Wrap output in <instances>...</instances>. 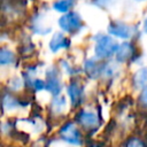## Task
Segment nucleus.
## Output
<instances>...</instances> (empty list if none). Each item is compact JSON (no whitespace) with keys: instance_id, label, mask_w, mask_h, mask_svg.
<instances>
[{"instance_id":"nucleus-5","label":"nucleus","mask_w":147,"mask_h":147,"mask_svg":"<svg viewBox=\"0 0 147 147\" xmlns=\"http://www.w3.org/2000/svg\"><path fill=\"white\" fill-rule=\"evenodd\" d=\"M61 82L59 75L56 74L54 68H51L46 74V88L48 92L53 94H59L61 91Z\"/></svg>"},{"instance_id":"nucleus-11","label":"nucleus","mask_w":147,"mask_h":147,"mask_svg":"<svg viewBox=\"0 0 147 147\" xmlns=\"http://www.w3.org/2000/svg\"><path fill=\"white\" fill-rule=\"evenodd\" d=\"M103 69H105V67H101V64L95 63L93 60H88V61H86V63H85V70H86V72H87L91 77H93V78L100 76Z\"/></svg>"},{"instance_id":"nucleus-18","label":"nucleus","mask_w":147,"mask_h":147,"mask_svg":"<svg viewBox=\"0 0 147 147\" xmlns=\"http://www.w3.org/2000/svg\"><path fill=\"white\" fill-rule=\"evenodd\" d=\"M144 30H145V32H147V17H146V20L144 22Z\"/></svg>"},{"instance_id":"nucleus-7","label":"nucleus","mask_w":147,"mask_h":147,"mask_svg":"<svg viewBox=\"0 0 147 147\" xmlns=\"http://www.w3.org/2000/svg\"><path fill=\"white\" fill-rule=\"evenodd\" d=\"M133 55V47L129 42H123L117 47L116 51V59L118 62H124L127 61L131 56Z\"/></svg>"},{"instance_id":"nucleus-4","label":"nucleus","mask_w":147,"mask_h":147,"mask_svg":"<svg viewBox=\"0 0 147 147\" xmlns=\"http://www.w3.org/2000/svg\"><path fill=\"white\" fill-rule=\"evenodd\" d=\"M108 32H109L111 36L126 39V38H130V37H131V34H132V28H130L129 25H126V24L123 23V22L115 21V22H111V23L109 24V26H108Z\"/></svg>"},{"instance_id":"nucleus-1","label":"nucleus","mask_w":147,"mask_h":147,"mask_svg":"<svg viewBox=\"0 0 147 147\" xmlns=\"http://www.w3.org/2000/svg\"><path fill=\"white\" fill-rule=\"evenodd\" d=\"M118 45L115 42V40L111 37L108 36H101V38L98 39L96 46H95V55L100 59L109 57L114 53H116Z\"/></svg>"},{"instance_id":"nucleus-6","label":"nucleus","mask_w":147,"mask_h":147,"mask_svg":"<svg viewBox=\"0 0 147 147\" xmlns=\"http://www.w3.org/2000/svg\"><path fill=\"white\" fill-rule=\"evenodd\" d=\"M77 121L82 126H84L86 129L95 127L99 123V118H98L96 114L93 111H82L78 115Z\"/></svg>"},{"instance_id":"nucleus-10","label":"nucleus","mask_w":147,"mask_h":147,"mask_svg":"<svg viewBox=\"0 0 147 147\" xmlns=\"http://www.w3.org/2000/svg\"><path fill=\"white\" fill-rule=\"evenodd\" d=\"M68 93H69V96L71 99V102L74 106H77L82 102V99H83V90L79 85L77 84H71L69 87H68Z\"/></svg>"},{"instance_id":"nucleus-9","label":"nucleus","mask_w":147,"mask_h":147,"mask_svg":"<svg viewBox=\"0 0 147 147\" xmlns=\"http://www.w3.org/2000/svg\"><path fill=\"white\" fill-rule=\"evenodd\" d=\"M133 84L139 90H147V67L141 68L134 74Z\"/></svg>"},{"instance_id":"nucleus-12","label":"nucleus","mask_w":147,"mask_h":147,"mask_svg":"<svg viewBox=\"0 0 147 147\" xmlns=\"http://www.w3.org/2000/svg\"><path fill=\"white\" fill-rule=\"evenodd\" d=\"M75 5L74 0H57L56 2H54L53 7L55 10L57 11H62V13H68L72 6Z\"/></svg>"},{"instance_id":"nucleus-16","label":"nucleus","mask_w":147,"mask_h":147,"mask_svg":"<svg viewBox=\"0 0 147 147\" xmlns=\"http://www.w3.org/2000/svg\"><path fill=\"white\" fill-rule=\"evenodd\" d=\"M139 100H140V102H141L145 107H147V90H144V91H142V93L140 94Z\"/></svg>"},{"instance_id":"nucleus-15","label":"nucleus","mask_w":147,"mask_h":147,"mask_svg":"<svg viewBox=\"0 0 147 147\" xmlns=\"http://www.w3.org/2000/svg\"><path fill=\"white\" fill-rule=\"evenodd\" d=\"M94 2L100 7H107V6L111 5L113 2H115V0H95Z\"/></svg>"},{"instance_id":"nucleus-13","label":"nucleus","mask_w":147,"mask_h":147,"mask_svg":"<svg viewBox=\"0 0 147 147\" xmlns=\"http://www.w3.org/2000/svg\"><path fill=\"white\" fill-rule=\"evenodd\" d=\"M14 61V55L11 52L2 48L1 49V53H0V62L2 65H7V64H10L13 63Z\"/></svg>"},{"instance_id":"nucleus-17","label":"nucleus","mask_w":147,"mask_h":147,"mask_svg":"<svg viewBox=\"0 0 147 147\" xmlns=\"http://www.w3.org/2000/svg\"><path fill=\"white\" fill-rule=\"evenodd\" d=\"M127 146H137V145H140V146H142L144 145V142L142 141H140V140H131V141H127V144H126Z\"/></svg>"},{"instance_id":"nucleus-19","label":"nucleus","mask_w":147,"mask_h":147,"mask_svg":"<svg viewBox=\"0 0 147 147\" xmlns=\"http://www.w3.org/2000/svg\"><path fill=\"white\" fill-rule=\"evenodd\" d=\"M138 1H142V0H138Z\"/></svg>"},{"instance_id":"nucleus-2","label":"nucleus","mask_w":147,"mask_h":147,"mask_svg":"<svg viewBox=\"0 0 147 147\" xmlns=\"http://www.w3.org/2000/svg\"><path fill=\"white\" fill-rule=\"evenodd\" d=\"M60 26L65 32H75L82 28V20L77 13H67L59 21Z\"/></svg>"},{"instance_id":"nucleus-14","label":"nucleus","mask_w":147,"mask_h":147,"mask_svg":"<svg viewBox=\"0 0 147 147\" xmlns=\"http://www.w3.org/2000/svg\"><path fill=\"white\" fill-rule=\"evenodd\" d=\"M53 109L56 113H60L63 110V107H65V99L63 96H55L53 102H52Z\"/></svg>"},{"instance_id":"nucleus-3","label":"nucleus","mask_w":147,"mask_h":147,"mask_svg":"<svg viewBox=\"0 0 147 147\" xmlns=\"http://www.w3.org/2000/svg\"><path fill=\"white\" fill-rule=\"evenodd\" d=\"M60 133H61V138L63 140H65L67 142H69V144H72V145H80L82 144L80 133L72 123L65 124L61 129Z\"/></svg>"},{"instance_id":"nucleus-8","label":"nucleus","mask_w":147,"mask_h":147,"mask_svg":"<svg viewBox=\"0 0 147 147\" xmlns=\"http://www.w3.org/2000/svg\"><path fill=\"white\" fill-rule=\"evenodd\" d=\"M69 44H70V42H69L68 38H65L62 33H55L54 37L52 38L51 42H49V48H51L52 52L55 53V52H57V51L61 49V48L68 47Z\"/></svg>"}]
</instances>
